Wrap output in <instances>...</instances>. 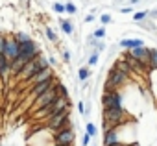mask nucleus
<instances>
[{
	"instance_id": "nucleus-32",
	"label": "nucleus",
	"mask_w": 157,
	"mask_h": 146,
	"mask_svg": "<svg viewBox=\"0 0 157 146\" xmlns=\"http://www.w3.org/2000/svg\"><path fill=\"white\" fill-rule=\"evenodd\" d=\"M48 63H50V65L54 67V65H57V59H56L54 56H50V57H48Z\"/></svg>"
},
{
	"instance_id": "nucleus-2",
	"label": "nucleus",
	"mask_w": 157,
	"mask_h": 146,
	"mask_svg": "<svg viewBox=\"0 0 157 146\" xmlns=\"http://www.w3.org/2000/svg\"><path fill=\"white\" fill-rule=\"evenodd\" d=\"M128 74L126 72H122V70H118L117 67H113L111 70H109V76H107V82H105V91H115V89H118V87H122L126 82H128Z\"/></svg>"
},
{
	"instance_id": "nucleus-6",
	"label": "nucleus",
	"mask_w": 157,
	"mask_h": 146,
	"mask_svg": "<svg viewBox=\"0 0 157 146\" xmlns=\"http://www.w3.org/2000/svg\"><path fill=\"white\" fill-rule=\"evenodd\" d=\"M102 106H104V109H109V107H122V94L118 93V89H115V91H105V94L102 96Z\"/></svg>"
},
{
	"instance_id": "nucleus-34",
	"label": "nucleus",
	"mask_w": 157,
	"mask_h": 146,
	"mask_svg": "<svg viewBox=\"0 0 157 146\" xmlns=\"http://www.w3.org/2000/svg\"><path fill=\"white\" fill-rule=\"evenodd\" d=\"M129 4H139V0H129Z\"/></svg>"
},
{
	"instance_id": "nucleus-10",
	"label": "nucleus",
	"mask_w": 157,
	"mask_h": 146,
	"mask_svg": "<svg viewBox=\"0 0 157 146\" xmlns=\"http://www.w3.org/2000/svg\"><path fill=\"white\" fill-rule=\"evenodd\" d=\"M19 48H21V54H30V56H39L41 54V50H39V46H37V43L30 37V39H26V41H22V43H19Z\"/></svg>"
},
{
	"instance_id": "nucleus-23",
	"label": "nucleus",
	"mask_w": 157,
	"mask_h": 146,
	"mask_svg": "<svg viewBox=\"0 0 157 146\" xmlns=\"http://www.w3.org/2000/svg\"><path fill=\"white\" fill-rule=\"evenodd\" d=\"M93 37H94V39H104V37H105V28L102 26V28H98V30H94V33H93Z\"/></svg>"
},
{
	"instance_id": "nucleus-24",
	"label": "nucleus",
	"mask_w": 157,
	"mask_h": 146,
	"mask_svg": "<svg viewBox=\"0 0 157 146\" xmlns=\"http://www.w3.org/2000/svg\"><path fill=\"white\" fill-rule=\"evenodd\" d=\"M96 63H98V52L94 50V52L91 54V57H89V67H94Z\"/></svg>"
},
{
	"instance_id": "nucleus-15",
	"label": "nucleus",
	"mask_w": 157,
	"mask_h": 146,
	"mask_svg": "<svg viewBox=\"0 0 157 146\" xmlns=\"http://www.w3.org/2000/svg\"><path fill=\"white\" fill-rule=\"evenodd\" d=\"M59 22H61V30H63V33H67V35H70V33L74 32V26H72V22H70V21H65V19H59Z\"/></svg>"
},
{
	"instance_id": "nucleus-11",
	"label": "nucleus",
	"mask_w": 157,
	"mask_h": 146,
	"mask_svg": "<svg viewBox=\"0 0 157 146\" xmlns=\"http://www.w3.org/2000/svg\"><path fill=\"white\" fill-rule=\"evenodd\" d=\"M11 76V67H10V59L4 56V54H0V82L2 83H8Z\"/></svg>"
},
{
	"instance_id": "nucleus-5",
	"label": "nucleus",
	"mask_w": 157,
	"mask_h": 146,
	"mask_svg": "<svg viewBox=\"0 0 157 146\" xmlns=\"http://www.w3.org/2000/svg\"><path fill=\"white\" fill-rule=\"evenodd\" d=\"M54 85H56V83H54ZM56 98H57L56 87H50L48 91H44L43 94H39V96L32 102V113H33V111H37V109H41V107H44V106H48V104H52Z\"/></svg>"
},
{
	"instance_id": "nucleus-20",
	"label": "nucleus",
	"mask_w": 157,
	"mask_h": 146,
	"mask_svg": "<svg viewBox=\"0 0 157 146\" xmlns=\"http://www.w3.org/2000/svg\"><path fill=\"white\" fill-rule=\"evenodd\" d=\"M85 133H89L91 137H96L98 129H96V126H94L93 122H87V126H85Z\"/></svg>"
},
{
	"instance_id": "nucleus-33",
	"label": "nucleus",
	"mask_w": 157,
	"mask_h": 146,
	"mask_svg": "<svg viewBox=\"0 0 157 146\" xmlns=\"http://www.w3.org/2000/svg\"><path fill=\"white\" fill-rule=\"evenodd\" d=\"M120 11H122V13H129V11H131V8H122Z\"/></svg>"
},
{
	"instance_id": "nucleus-9",
	"label": "nucleus",
	"mask_w": 157,
	"mask_h": 146,
	"mask_svg": "<svg viewBox=\"0 0 157 146\" xmlns=\"http://www.w3.org/2000/svg\"><path fill=\"white\" fill-rule=\"evenodd\" d=\"M128 54H129L131 57H135L137 61H140V63H144V65L148 67V56H150V48H146L144 44H142V46H137V48H128Z\"/></svg>"
},
{
	"instance_id": "nucleus-13",
	"label": "nucleus",
	"mask_w": 157,
	"mask_h": 146,
	"mask_svg": "<svg viewBox=\"0 0 157 146\" xmlns=\"http://www.w3.org/2000/svg\"><path fill=\"white\" fill-rule=\"evenodd\" d=\"M142 44H144L142 39H122L120 41L122 48H137V46H142Z\"/></svg>"
},
{
	"instance_id": "nucleus-8",
	"label": "nucleus",
	"mask_w": 157,
	"mask_h": 146,
	"mask_svg": "<svg viewBox=\"0 0 157 146\" xmlns=\"http://www.w3.org/2000/svg\"><path fill=\"white\" fill-rule=\"evenodd\" d=\"M50 78H54V70H52V67H46V68H43V70H39V72H35V74H33L32 78H28L24 83L33 85V83H39V82L50 80Z\"/></svg>"
},
{
	"instance_id": "nucleus-17",
	"label": "nucleus",
	"mask_w": 157,
	"mask_h": 146,
	"mask_svg": "<svg viewBox=\"0 0 157 146\" xmlns=\"http://www.w3.org/2000/svg\"><path fill=\"white\" fill-rule=\"evenodd\" d=\"M89 76H91V72H89L87 67H82L80 70H78V78H80V82H87Z\"/></svg>"
},
{
	"instance_id": "nucleus-26",
	"label": "nucleus",
	"mask_w": 157,
	"mask_h": 146,
	"mask_svg": "<svg viewBox=\"0 0 157 146\" xmlns=\"http://www.w3.org/2000/svg\"><path fill=\"white\" fill-rule=\"evenodd\" d=\"M54 11H56V13H65V4L56 2V4H54Z\"/></svg>"
},
{
	"instance_id": "nucleus-21",
	"label": "nucleus",
	"mask_w": 157,
	"mask_h": 146,
	"mask_svg": "<svg viewBox=\"0 0 157 146\" xmlns=\"http://www.w3.org/2000/svg\"><path fill=\"white\" fill-rule=\"evenodd\" d=\"M76 11H78V8H76L72 2H67V4H65V13H68V15H76Z\"/></svg>"
},
{
	"instance_id": "nucleus-28",
	"label": "nucleus",
	"mask_w": 157,
	"mask_h": 146,
	"mask_svg": "<svg viewBox=\"0 0 157 146\" xmlns=\"http://www.w3.org/2000/svg\"><path fill=\"white\" fill-rule=\"evenodd\" d=\"M78 111H80V115H85L87 109H85V104L83 102H78Z\"/></svg>"
},
{
	"instance_id": "nucleus-19",
	"label": "nucleus",
	"mask_w": 157,
	"mask_h": 146,
	"mask_svg": "<svg viewBox=\"0 0 157 146\" xmlns=\"http://www.w3.org/2000/svg\"><path fill=\"white\" fill-rule=\"evenodd\" d=\"M44 33H46V39H48V41L57 43V35H56V32H54L52 28H44Z\"/></svg>"
},
{
	"instance_id": "nucleus-4",
	"label": "nucleus",
	"mask_w": 157,
	"mask_h": 146,
	"mask_svg": "<svg viewBox=\"0 0 157 146\" xmlns=\"http://www.w3.org/2000/svg\"><path fill=\"white\" fill-rule=\"evenodd\" d=\"M74 140H76V133L70 126H65V128L52 133V142L54 144H74Z\"/></svg>"
},
{
	"instance_id": "nucleus-30",
	"label": "nucleus",
	"mask_w": 157,
	"mask_h": 146,
	"mask_svg": "<svg viewBox=\"0 0 157 146\" xmlns=\"http://www.w3.org/2000/svg\"><path fill=\"white\" fill-rule=\"evenodd\" d=\"M63 59H65V63H68V61H70V52H68V50H65V52H63Z\"/></svg>"
},
{
	"instance_id": "nucleus-31",
	"label": "nucleus",
	"mask_w": 157,
	"mask_h": 146,
	"mask_svg": "<svg viewBox=\"0 0 157 146\" xmlns=\"http://www.w3.org/2000/svg\"><path fill=\"white\" fill-rule=\"evenodd\" d=\"M93 21H94V15H93V13H89V15L85 17V22L89 24V22H93Z\"/></svg>"
},
{
	"instance_id": "nucleus-12",
	"label": "nucleus",
	"mask_w": 157,
	"mask_h": 146,
	"mask_svg": "<svg viewBox=\"0 0 157 146\" xmlns=\"http://www.w3.org/2000/svg\"><path fill=\"white\" fill-rule=\"evenodd\" d=\"M104 146H111L115 142H120V137H118V126L117 128H109L107 131H104Z\"/></svg>"
},
{
	"instance_id": "nucleus-1",
	"label": "nucleus",
	"mask_w": 157,
	"mask_h": 146,
	"mask_svg": "<svg viewBox=\"0 0 157 146\" xmlns=\"http://www.w3.org/2000/svg\"><path fill=\"white\" fill-rule=\"evenodd\" d=\"M65 126H70V107H67V109H63V111H59L44 120V128L50 129L52 133L65 128Z\"/></svg>"
},
{
	"instance_id": "nucleus-7",
	"label": "nucleus",
	"mask_w": 157,
	"mask_h": 146,
	"mask_svg": "<svg viewBox=\"0 0 157 146\" xmlns=\"http://www.w3.org/2000/svg\"><path fill=\"white\" fill-rule=\"evenodd\" d=\"M21 54V48H19V41L11 35V37H8L6 39V48H4V56L11 61L13 57H17Z\"/></svg>"
},
{
	"instance_id": "nucleus-16",
	"label": "nucleus",
	"mask_w": 157,
	"mask_h": 146,
	"mask_svg": "<svg viewBox=\"0 0 157 146\" xmlns=\"http://www.w3.org/2000/svg\"><path fill=\"white\" fill-rule=\"evenodd\" d=\"M115 67H117L118 70H122V72H126V74H128V76L131 74V70H133V68H131V67H129V65H128V63H126L124 59H120V61H117V63H115Z\"/></svg>"
},
{
	"instance_id": "nucleus-18",
	"label": "nucleus",
	"mask_w": 157,
	"mask_h": 146,
	"mask_svg": "<svg viewBox=\"0 0 157 146\" xmlns=\"http://www.w3.org/2000/svg\"><path fill=\"white\" fill-rule=\"evenodd\" d=\"M54 87H56V93H57V96H63V98H68V91H67V87H65L63 83H56Z\"/></svg>"
},
{
	"instance_id": "nucleus-3",
	"label": "nucleus",
	"mask_w": 157,
	"mask_h": 146,
	"mask_svg": "<svg viewBox=\"0 0 157 146\" xmlns=\"http://www.w3.org/2000/svg\"><path fill=\"white\" fill-rule=\"evenodd\" d=\"M104 122H107L111 128H117L120 124H124V118H126V111L124 107H109V109H104Z\"/></svg>"
},
{
	"instance_id": "nucleus-29",
	"label": "nucleus",
	"mask_w": 157,
	"mask_h": 146,
	"mask_svg": "<svg viewBox=\"0 0 157 146\" xmlns=\"http://www.w3.org/2000/svg\"><path fill=\"white\" fill-rule=\"evenodd\" d=\"M91 139H93V137H91L89 133H85V135H83V146H89V142H91Z\"/></svg>"
},
{
	"instance_id": "nucleus-35",
	"label": "nucleus",
	"mask_w": 157,
	"mask_h": 146,
	"mask_svg": "<svg viewBox=\"0 0 157 146\" xmlns=\"http://www.w3.org/2000/svg\"><path fill=\"white\" fill-rule=\"evenodd\" d=\"M126 146H133V144H126Z\"/></svg>"
},
{
	"instance_id": "nucleus-22",
	"label": "nucleus",
	"mask_w": 157,
	"mask_h": 146,
	"mask_svg": "<svg viewBox=\"0 0 157 146\" xmlns=\"http://www.w3.org/2000/svg\"><path fill=\"white\" fill-rule=\"evenodd\" d=\"M146 17H148V11H139V13L133 15V21H135V22H142Z\"/></svg>"
},
{
	"instance_id": "nucleus-25",
	"label": "nucleus",
	"mask_w": 157,
	"mask_h": 146,
	"mask_svg": "<svg viewBox=\"0 0 157 146\" xmlns=\"http://www.w3.org/2000/svg\"><path fill=\"white\" fill-rule=\"evenodd\" d=\"M6 39H8V35H6V33H0V54H4V48H6Z\"/></svg>"
},
{
	"instance_id": "nucleus-27",
	"label": "nucleus",
	"mask_w": 157,
	"mask_h": 146,
	"mask_svg": "<svg viewBox=\"0 0 157 146\" xmlns=\"http://www.w3.org/2000/svg\"><path fill=\"white\" fill-rule=\"evenodd\" d=\"M100 22H102V26H105V24H109V22H111V15H107V13H104V15L100 17Z\"/></svg>"
},
{
	"instance_id": "nucleus-14",
	"label": "nucleus",
	"mask_w": 157,
	"mask_h": 146,
	"mask_svg": "<svg viewBox=\"0 0 157 146\" xmlns=\"http://www.w3.org/2000/svg\"><path fill=\"white\" fill-rule=\"evenodd\" d=\"M148 67H150V70L157 68V50H155V48H150V56H148Z\"/></svg>"
}]
</instances>
